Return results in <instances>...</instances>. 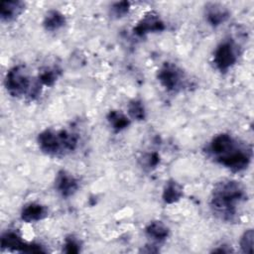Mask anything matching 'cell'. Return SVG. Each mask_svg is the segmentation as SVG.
Listing matches in <instances>:
<instances>
[{
    "label": "cell",
    "instance_id": "cell-8",
    "mask_svg": "<svg viewBox=\"0 0 254 254\" xmlns=\"http://www.w3.org/2000/svg\"><path fill=\"white\" fill-rule=\"evenodd\" d=\"M55 187L64 197L72 195L78 189L77 180L65 171H60L57 175Z\"/></svg>",
    "mask_w": 254,
    "mask_h": 254
},
{
    "label": "cell",
    "instance_id": "cell-19",
    "mask_svg": "<svg viewBox=\"0 0 254 254\" xmlns=\"http://www.w3.org/2000/svg\"><path fill=\"white\" fill-rule=\"evenodd\" d=\"M58 78V70L55 68H46L39 75V81L42 85H53Z\"/></svg>",
    "mask_w": 254,
    "mask_h": 254
},
{
    "label": "cell",
    "instance_id": "cell-17",
    "mask_svg": "<svg viewBox=\"0 0 254 254\" xmlns=\"http://www.w3.org/2000/svg\"><path fill=\"white\" fill-rule=\"evenodd\" d=\"M129 115L136 120H143L145 118V108L140 100H132L128 104Z\"/></svg>",
    "mask_w": 254,
    "mask_h": 254
},
{
    "label": "cell",
    "instance_id": "cell-6",
    "mask_svg": "<svg viewBox=\"0 0 254 254\" xmlns=\"http://www.w3.org/2000/svg\"><path fill=\"white\" fill-rule=\"evenodd\" d=\"M158 79L166 89L176 91L183 85L184 73L176 64L165 63L158 71Z\"/></svg>",
    "mask_w": 254,
    "mask_h": 254
},
{
    "label": "cell",
    "instance_id": "cell-13",
    "mask_svg": "<svg viewBox=\"0 0 254 254\" xmlns=\"http://www.w3.org/2000/svg\"><path fill=\"white\" fill-rule=\"evenodd\" d=\"M65 24V18L64 14L57 10H50L45 18L43 25L47 31H56L62 28Z\"/></svg>",
    "mask_w": 254,
    "mask_h": 254
},
{
    "label": "cell",
    "instance_id": "cell-16",
    "mask_svg": "<svg viewBox=\"0 0 254 254\" xmlns=\"http://www.w3.org/2000/svg\"><path fill=\"white\" fill-rule=\"evenodd\" d=\"M107 119H108V122L110 123L111 127L117 132L125 129L130 123L129 119L123 113H121L120 111H117V110L110 111L107 115Z\"/></svg>",
    "mask_w": 254,
    "mask_h": 254
},
{
    "label": "cell",
    "instance_id": "cell-11",
    "mask_svg": "<svg viewBox=\"0 0 254 254\" xmlns=\"http://www.w3.org/2000/svg\"><path fill=\"white\" fill-rule=\"evenodd\" d=\"M47 214L48 210L46 206L37 202H30L23 207L21 218L26 222H34L43 219Z\"/></svg>",
    "mask_w": 254,
    "mask_h": 254
},
{
    "label": "cell",
    "instance_id": "cell-20",
    "mask_svg": "<svg viewBox=\"0 0 254 254\" xmlns=\"http://www.w3.org/2000/svg\"><path fill=\"white\" fill-rule=\"evenodd\" d=\"M64 249L66 253H78L80 251V244L76 238L73 236H68L64 240Z\"/></svg>",
    "mask_w": 254,
    "mask_h": 254
},
{
    "label": "cell",
    "instance_id": "cell-14",
    "mask_svg": "<svg viewBox=\"0 0 254 254\" xmlns=\"http://www.w3.org/2000/svg\"><path fill=\"white\" fill-rule=\"evenodd\" d=\"M182 196H183V190L181 186L173 180L169 181L166 184L163 190L164 201L166 203H174L178 201Z\"/></svg>",
    "mask_w": 254,
    "mask_h": 254
},
{
    "label": "cell",
    "instance_id": "cell-18",
    "mask_svg": "<svg viewBox=\"0 0 254 254\" xmlns=\"http://www.w3.org/2000/svg\"><path fill=\"white\" fill-rule=\"evenodd\" d=\"M253 239H254L253 229H247L242 234L240 239V248L243 253H247V254L253 253Z\"/></svg>",
    "mask_w": 254,
    "mask_h": 254
},
{
    "label": "cell",
    "instance_id": "cell-3",
    "mask_svg": "<svg viewBox=\"0 0 254 254\" xmlns=\"http://www.w3.org/2000/svg\"><path fill=\"white\" fill-rule=\"evenodd\" d=\"M77 135L66 130L47 129L38 136V144L42 152L52 156L64 155L73 151L77 146Z\"/></svg>",
    "mask_w": 254,
    "mask_h": 254
},
{
    "label": "cell",
    "instance_id": "cell-10",
    "mask_svg": "<svg viewBox=\"0 0 254 254\" xmlns=\"http://www.w3.org/2000/svg\"><path fill=\"white\" fill-rule=\"evenodd\" d=\"M1 246L2 249L26 252L28 244L22 240V237L18 234L17 231L8 230L1 237Z\"/></svg>",
    "mask_w": 254,
    "mask_h": 254
},
{
    "label": "cell",
    "instance_id": "cell-4",
    "mask_svg": "<svg viewBox=\"0 0 254 254\" xmlns=\"http://www.w3.org/2000/svg\"><path fill=\"white\" fill-rule=\"evenodd\" d=\"M5 86L12 96L27 95L31 99L36 98L41 92V82H33L24 65H16L9 69L5 77Z\"/></svg>",
    "mask_w": 254,
    "mask_h": 254
},
{
    "label": "cell",
    "instance_id": "cell-12",
    "mask_svg": "<svg viewBox=\"0 0 254 254\" xmlns=\"http://www.w3.org/2000/svg\"><path fill=\"white\" fill-rule=\"evenodd\" d=\"M25 3L22 1H3L1 3L0 17L2 21H12L24 10Z\"/></svg>",
    "mask_w": 254,
    "mask_h": 254
},
{
    "label": "cell",
    "instance_id": "cell-9",
    "mask_svg": "<svg viewBox=\"0 0 254 254\" xmlns=\"http://www.w3.org/2000/svg\"><path fill=\"white\" fill-rule=\"evenodd\" d=\"M229 17V11L220 4L209 3L205 6L206 21L213 27L224 23Z\"/></svg>",
    "mask_w": 254,
    "mask_h": 254
},
{
    "label": "cell",
    "instance_id": "cell-21",
    "mask_svg": "<svg viewBox=\"0 0 254 254\" xmlns=\"http://www.w3.org/2000/svg\"><path fill=\"white\" fill-rule=\"evenodd\" d=\"M129 7L130 4L127 1H122V2H117L115 4H113L111 10L114 16L116 17H122L124 16L126 13H128L129 11Z\"/></svg>",
    "mask_w": 254,
    "mask_h": 254
},
{
    "label": "cell",
    "instance_id": "cell-5",
    "mask_svg": "<svg viewBox=\"0 0 254 254\" xmlns=\"http://www.w3.org/2000/svg\"><path fill=\"white\" fill-rule=\"evenodd\" d=\"M237 61L236 46L230 42L225 41L217 46L214 51L213 62L215 66L221 71H227Z\"/></svg>",
    "mask_w": 254,
    "mask_h": 254
},
{
    "label": "cell",
    "instance_id": "cell-7",
    "mask_svg": "<svg viewBox=\"0 0 254 254\" xmlns=\"http://www.w3.org/2000/svg\"><path fill=\"white\" fill-rule=\"evenodd\" d=\"M165 29V25L163 21L160 19L159 15L150 12L138 23V25L134 28V33L137 36H144L151 32H160Z\"/></svg>",
    "mask_w": 254,
    "mask_h": 254
},
{
    "label": "cell",
    "instance_id": "cell-2",
    "mask_svg": "<svg viewBox=\"0 0 254 254\" xmlns=\"http://www.w3.org/2000/svg\"><path fill=\"white\" fill-rule=\"evenodd\" d=\"M207 151L216 162L234 172L245 170L252 158L251 147L226 133L216 135Z\"/></svg>",
    "mask_w": 254,
    "mask_h": 254
},
{
    "label": "cell",
    "instance_id": "cell-1",
    "mask_svg": "<svg viewBox=\"0 0 254 254\" xmlns=\"http://www.w3.org/2000/svg\"><path fill=\"white\" fill-rule=\"evenodd\" d=\"M246 199L245 188L239 182L223 180L218 182L212 190L210 208L220 220L235 222L238 219L239 205Z\"/></svg>",
    "mask_w": 254,
    "mask_h": 254
},
{
    "label": "cell",
    "instance_id": "cell-15",
    "mask_svg": "<svg viewBox=\"0 0 254 254\" xmlns=\"http://www.w3.org/2000/svg\"><path fill=\"white\" fill-rule=\"evenodd\" d=\"M146 234L154 240L163 241L168 237L169 229L162 221L156 220L148 224L146 227Z\"/></svg>",
    "mask_w": 254,
    "mask_h": 254
}]
</instances>
